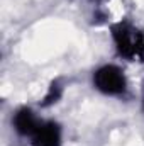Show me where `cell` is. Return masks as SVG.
<instances>
[{
	"label": "cell",
	"mask_w": 144,
	"mask_h": 146,
	"mask_svg": "<svg viewBox=\"0 0 144 146\" xmlns=\"http://www.w3.org/2000/svg\"><path fill=\"white\" fill-rule=\"evenodd\" d=\"M119 56L129 61H144V33L129 22H117L110 29Z\"/></svg>",
	"instance_id": "obj_1"
},
{
	"label": "cell",
	"mask_w": 144,
	"mask_h": 146,
	"mask_svg": "<svg viewBox=\"0 0 144 146\" xmlns=\"http://www.w3.org/2000/svg\"><path fill=\"white\" fill-rule=\"evenodd\" d=\"M93 87L110 97H124L127 94V80L124 72L115 65H104L93 72Z\"/></svg>",
	"instance_id": "obj_2"
},
{
	"label": "cell",
	"mask_w": 144,
	"mask_h": 146,
	"mask_svg": "<svg viewBox=\"0 0 144 146\" xmlns=\"http://www.w3.org/2000/svg\"><path fill=\"white\" fill-rule=\"evenodd\" d=\"M31 139L32 146H61V127L54 121H42Z\"/></svg>",
	"instance_id": "obj_3"
},
{
	"label": "cell",
	"mask_w": 144,
	"mask_h": 146,
	"mask_svg": "<svg viewBox=\"0 0 144 146\" xmlns=\"http://www.w3.org/2000/svg\"><path fill=\"white\" fill-rule=\"evenodd\" d=\"M41 122L42 121L36 115V112L29 107H20L19 110H15V114L12 117V126H14L15 133L20 136H29V138L36 133Z\"/></svg>",
	"instance_id": "obj_4"
},
{
	"label": "cell",
	"mask_w": 144,
	"mask_h": 146,
	"mask_svg": "<svg viewBox=\"0 0 144 146\" xmlns=\"http://www.w3.org/2000/svg\"><path fill=\"white\" fill-rule=\"evenodd\" d=\"M61 95H63V85H61L59 80H54V82H51V85L48 87V92H46V95L42 97L41 106H42V107H51V106H54V104L61 99Z\"/></svg>",
	"instance_id": "obj_5"
}]
</instances>
